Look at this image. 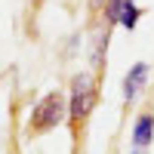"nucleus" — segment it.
Instances as JSON below:
<instances>
[{
	"instance_id": "nucleus-5",
	"label": "nucleus",
	"mask_w": 154,
	"mask_h": 154,
	"mask_svg": "<svg viewBox=\"0 0 154 154\" xmlns=\"http://www.w3.org/2000/svg\"><path fill=\"white\" fill-rule=\"evenodd\" d=\"M154 142V114H139L133 123V145L136 151H142Z\"/></svg>"
},
{
	"instance_id": "nucleus-8",
	"label": "nucleus",
	"mask_w": 154,
	"mask_h": 154,
	"mask_svg": "<svg viewBox=\"0 0 154 154\" xmlns=\"http://www.w3.org/2000/svg\"><path fill=\"white\" fill-rule=\"evenodd\" d=\"M105 3H108V0H89V12H93V16H96V12H102V9H105Z\"/></svg>"
},
{
	"instance_id": "nucleus-4",
	"label": "nucleus",
	"mask_w": 154,
	"mask_h": 154,
	"mask_svg": "<svg viewBox=\"0 0 154 154\" xmlns=\"http://www.w3.org/2000/svg\"><path fill=\"white\" fill-rule=\"evenodd\" d=\"M145 83H148V62H136V65L123 74V102L126 105L139 99V93L145 89Z\"/></svg>"
},
{
	"instance_id": "nucleus-3",
	"label": "nucleus",
	"mask_w": 154,
	"mask_h": 154,
	"mask_svg": "<svg viewBox=\"0 0 154 154\" xmlns=\"http://www.w3.org/2000/svg\"><path fill=\"white\" fill-rule=\"evenodd\" d=\"M108 43H111V25L102 22V25H96L93 40H89V65H93V74H96V77H102V71H105Z\"/></svg>"
},
{
	"instance_id": "nucleus-7",
	"label": "nucleus",
	"mask_w": 154,
	"mask_h": 154,
	"mask_svg": "<svg viewBox=\"0 0 154 154\" xmlns=\"http://www.w3.org/2000/svg\"><path fill=\"white\" fill-rule=\"evenodd\" d=\"M120 9H123V0H108L105 3V9H102V16H105V22L111 25H120Z\"/></svg>"
},
{
	"instance_id": "nucleus-1",
	"label": "nucleus",
	"mask_w": 154,
	"mask_h": 154,
	"mask_svg": "<svg viewBox=\"0 0 154 154\" xmlns=\"http://www.w3.org/2000/svg\"><path fill=\"white\" fill-rule=\"evenodd\" d=\"M96 105H99V77L89 74V71L74 74L71 77V89H68V120L74 126V133H77L80 123L89 120V114L96 111Z\"/></svg>"
},
{
	"instance_id": "nucleus-6",
	"label": "nucleus",
	"mask_w": 154,
	"mask_h": 154,
	"mask_svg": "<svg viewBox=\"0 0 154 154\" xmlns=\"http://www.w3.org/2000/svg\"><path fill=\"white\" fill-rule=\"evenodd\" d=\"M139 19H142V9H139V3H136V0H123V9H120V28L136 31Z\"/></svg>"
},
{
	"instance_id": "nucleus-2",
	"label": "nucleus",
	"mask_w": 154,
	"mask_h": 154,
	"mask_svg": "<svg viewBox=\"0 0 154 154\" xmlns=\"http://www.w3.org/2000/svg\"><path fill=\"white\" fill-rule=\"evenodd\" d=\"M65 120H68V96L62 93V89H49L43 99L34 102L31 120H28V133L31 136L53 133L56 126H62Z\"/></svg>"
}]
</instances>
